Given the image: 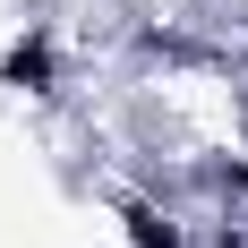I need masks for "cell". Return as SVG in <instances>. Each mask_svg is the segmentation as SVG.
I'll list each match as a JSON object with an SVG mask.
<instances>
[{
  "mask_svg": "<svg viewBox=\"0 0 248 248\" xmlns=\"http://www.w3.org/2000/svg\"><path fill=\"white\" fill-rule=\"evenodd\" d=\"M69 86H77L69 34H60L51 17H17L9 43H0V94L9 103H69Z\"/></svg>",
  "mask_w": 248,
  "mask_h": 248,
  "instance_id": "obj_1",
  "label": "cell"
}]
</instances>
